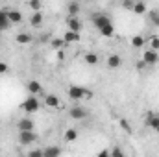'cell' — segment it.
I'll return each instance as SVG.
<instances>
[{
    "label": "cell",
    "mask_w": 159,
    "mask_h": 157,
    "mask_svg": "<svg viewBox=\"0 0 159 157\" xmlns=\"http://www.w3.org/2000/svg\"><path fill=\"white\" fill-rule=\"evenodd\" d=\"M69 98L70 100H81V98H93V92L85 87L80 85H70L69 87Z\"/></svg>",
    "instance_id": "6da1fadb"
},
{
    "label": "cell",
    "mask_w": 159,
    "mask_h": 157,
    "mask_svg": "<svg viewBox=\"0 0 159 157\" xmlns=\"http://www.w3.org/2000/svg\"><path fill=\"white\" fill-rule=\"evenodd\" d=\"M20 107H22V111H26V113H37L39 111V107H41V104H39V98L35 96V94H30L22 104H20Z\"/></svg>",
    "instance_id": "7a4b0ae2"
},
{
    "label": "cell",
    "mask_w": 159,
    "mask_h": 157,
    "mask_svg": "<svg viewBox=\"0 0 159 157\" xmlns=\"http://www.w3.org/2000/svg\"><path fill=\"white\" fill-rule=\"evenodd\" d=\"M37 133L34 131V129H24V131H19V141H20V144H34V142H37Z\"/></svg>",
    "instance_id": "3957f363"
},
{
    "label": "cell",
    "mask_w": 159,
    "mask_h": 157,
    "mask_svg": "<svg viewBox=\"0 0 159 157\" xmlns=\"http://www.w3.org/2000/svg\"><path fill=\"white\" fill-rule=\"evenodd\" d=\"M144 126L159 133V113H156V111H148L146 117H144Z\"/></svg>",
    "instance_id": "277c9868"
},
{
    "label": "cell",
    "mask_w": 159,
    "mask_h": 157,
    "mask_svg": "<svg viewBox=\"0 0 159 157\" xmlns=\"http://www.w3.org/2000/svg\"><path fill=\"white\" fill-rule=\"evenodd\" d=\"M143 59L148 63V67H154L156 63L159 61V54L157 50H154V48H150V50H146V52H143Z\"/></svg>",
    "instance_id": "5b68a950"
},
{
    "label": "cell",
    "mask_w": 159,
    "mask_h": 157,
    "mask_svg": "<svg viewBox=\"0 0 159 157\" xmlns=\"http://www.w3.org/2000/svg\"><path fill=\"white\" fill-rule=\"evenodd\" d=\"M69 115L74 118V120H83V118H87V115H89V113H87V109H85V107L74 105V107L69 111Z\"/></svg>",
    "instance_id": "8992f818"
},
{
    "label": "cell",
    "mask_w": 159,
    "mask_h": 157,
    "mask_svg": "<svg viewBox=\"0 0 159 157\" xmlns=\"http://www.w3.org/2000/svg\"><path fill=\"white\" fill-rule=\"evenodd\" d=\"M93 22H94V26L100 30V28H104V26L111 24V19H109L107 15H102V13H98V15H94V17H93Z\"/></svg>",
    "instance_id": "52a82bcc"
},
{
    "label": "cell",
    "mask_w": 159,
    "mask_h": 157,
    "mask_svg": "<svg viewBox=\"0 0 159 157\" xmlns=\"http://www.w3.org/2000/svg\"><path fill=\"white\" fill-rule=\"evenodd\" d=\"M120 65H122V57L119 54H111L107 57V69L109 70H117V69H120Z\"/></svg>",
    "instance_id": "ba28073f"
},
{
    "label": "cell",
    "mask_w": 159,
    "mask_h": 157,
    "mask_svg": "<svg viewBox=\"0 0 159 157\" xmlns=\"http://www.w3.org/2000/svg\"><path fill=\"white\" fill-rule=\"evenodd\" d=\"M44 105L46 107H52V109H57L61 105V102H59V98L56 94H46L44 96Z\"/></svg>",
    "instance_id": "9c48e42d"
},
{
    "label": "cell",
    "mask_w": 159,
    "mask_h": 157,
    "mask_svg": "<svg viewBox=\"0 0 159 157\" xmlns=\"http://www.w3.org/2000/svg\"><path fill=\"white\" fill-rule=\"evenodd\" d=\"M9 26H11V22H9V17H7V9H0V32L7 30Z\"/></svg>",
    "instance_id": "30bf717a"
},
{
    "label": "cell",
    "mask_w": 159,
    "mask_h": 157,
    "mask_svg": "<svg viewBox=\"0 0 159 157\" xmlns=\"http://www.w3.org/2000/svg\"><path fill=\"white\" fill-rule=\"evenodd\" d=\"M67 26H69V30H72V32H81V22H80L78 15H76V17H69V19H67Z\"/></svg>",
    "instance_id": "8fae6325"
},
{
    "label": "cell",
    "mask_w": 159,
    "mask_h": 157,
    "mask_svg": "<svg viewBox=\"0 0 159 157\" xmlns=\"http://www.w3.org/2000/svg\"><path fill=\"white\" fill-rule=\"evenodd\" d=\"M7 17H9V22H11V24L22 22V13L17 11V9H7Z\"/></svg>",
    "instance_id": "7c38bea8"
},
{
    "label": "cell",
    "mask_w": 159,
    "mask_h": 157,
    "mask_svg": "<svg viewBox=\"0 0 159 157\" xmlns=\"http://www.w3.org/2000/svg\"><path fill=\"white\" fill-rule=\"evenodd\" d=\"M17 128H19V131H24V129H34L35 126H34V120L32 118H20L17 122Z\"/></svg>",
    "instance_id": "4fadbf2b"
},
{
    "label": "cell",
    "mask_w": 159,
    "mask_h": 157,
    "mask_svg": "<svg viewBox=\"0 0 159 157\" xmlns=\"http://www.w3.org/2000/svg\"><path fill=\"white\" fill-rule=\"evenodd\" d=\"M28 91H30V94H35V96H37V94L43 92V87H41L39 81L34 79V81H28Z\"/></svg>",
    "instance_id": "5bb4252c"
},
{
    "label": "cell",
    "mask_w": 159,
    "mask_h": 157,
    "mask_svg": "<svg viewBox=\"0 0 159 157\" xmlns=\"http://www.w3.org/2000/svg\"><path fill=\"white\" fill-rule=\"evenodd\" d=\"M65 43H78L80 41V32H72V30H67L65 35H63Z\"/></svg>",
    "instance_id": "9a60e30c"
},
{
    "label": "cell",
    "mask_w": 159,
    "mask_h": 157,
    "mask_svg": "<svg viewBox=\"0 0 159 157\" xmlns=\"http://www.w3.org/2000/svg\"><path fill=\"white\" fill-rule=\"evenodd\" d=\"M83 59H85V63H87V65H91V67L98 65V56H96L94 52H87V54L83 56Z\"/></svg>",
    "instance_id": "2e32d148"
},
{
    "label": "cell",
    "mask_w": 159,
    "mask_h": 157,
    "mask_svg": "<svg viewBox=\"0 0 159 157\" xmlns=\"http://www.w3.org/2000/svg\"><path fill=\"white\" fill-rule=\"evenodd\" d=\"M78 139V131L74 129V128H69L67 131H65V142H74Z\"/></svg>",
    "instance_id": "e0dca14e"
},
{
    "label": "cell",
    "mask_w": 159,
    "mask_h": 157,
    "mask_svg": "<svg viewBox=\"0 0 159 157\" xmlns=\"http://www.w3.org/2000/svg\"><path fill=\"white\" fill-rule=\"evenodd\" d=\"M30 24H32L34 28H39L41 24H43V15H41V11H35V13L32 15V19H30Z\"/></svg>",
    "instance_id": "ac0fdd59"
},
{
    "label": "cell",
    "mask_w": 159,
    "mask_h": 157,
    "mask_svg": "<svg viewBox=\"0 0 159 157\" xmlns=\"http://www.w3.org/2000/svg\"><path fill=\"white\" fill-rule=\"evenodd\" d=\"M59 155H61V148H57V146H48L44 150V157H59Z\"/></svg>",
    "instance_id": "d6986e66"
},
{
    "label": "cell",
    "mask_w": 159,
    "mask_h": 157,
    "mask_svg": "<svg viewBox=\"0 0 159 157\" xmlns=\"http://www.w3.org/2000/svg\"><path fill=\"white\" fill-rule=\"evenodd\" d=\"M131 11H133L135 15H144V13H146V4H144V2H135Z\"/></svg>",
    "instance_id": "ffe728a7"
},
{
    "label": "cell",
    "mask_w": 159,
    "mask_h": 157,
    "mask_svg": "<svg viewBox=\"0 0 159 157\" xmlns=\"http://www.w3.org/2000/svg\"><path fill=\"white\" fill-rule=\"evenodd\" d=\"M104 37H113V34H115V28H113V22L111 24H107V26H104V28H100L98 30Z\"/></svg>",
    "instance_id": "44dd1931"
},
{
    "label": "cell",
    "mask_w": 159,
    "mask_h": 157,
    "mask_svg": "<svg viewBox=\"0 0 159 157\" xmlns=\"http://www.w3.org/2000/svg\"><path fill=\"white\" fill-rule=\"evenodd\" d=\"M15 41H17L19 44H28V43H32V35H30V34H19V35L15 37Z\"/></svg>",
    "instance_id": "7402d4cb"
},
{
    "label": "cell",
    "mask_w": 159,
    "mask_h": 157,
    "mask_svg": "<svg viewBox=\"0 0 159 157\" xmlns=\"http://www.w3.org/2000/svg\"><path fill=\"white\" fill-rule=\"evenodd\" d=\"M144 43H146V39H144L143 35H135V37H131V46H135V48H141Z\"/></svg>",
    "instance_id": "603a6c76"
},
{
    "label": "cell",
    "mask_w": 159,
    "mask_h": 157,
    "mask_svg": "<svg viewBox=\"0 0 159 157\" xmlns=\"http://www.w3.org/2000/svg\"><path fill=\"white\" fill-rule=\"evenodd\" d=\"M78 13H80L78 2H70V4H69V15H70V17H76Z\"/></svg>",
    "instance_id": "cb8c5ba5"
},
{
    "label": "cell",
    "mask_w": 159,
    "mask_h": 157,
    "mask_svg": "<svg viewBox=\"0 0 159 157\" xmlns=\"http://www.w3.org/2000/svg\"><path fill=\"white\" fill-rule=\"evenodd\" d=\"M150 20L154 26H159V9H152L150 11Z\"/></svg>",
    "instance_id": "d4e9b609"
},
{
    "label": "cell",
    "mask_w": 159,
    "mask_h": 157,
    "mask_svg": "<svg viewBox=\"0 0 159 157\" xmlns=\"http://www.w3.org/2000/svg\"><path fill=\"white\" fill-rule=\"evenodd\" d=\"M120 128H122L126 133H131V126H129V122H128L126 118H120Z\"/></svg>",
    "instance_id": "484cf974"
},
{
    "label": "cell",
    "mask_w": 159,
    "mask_h": 157,
    "mask_svg": "<svg viewBox=\"0 0 159 157\" xmlns=\"http://www.w3.org/2000/svg\"><path fill=\"white\" fill-rule=\"evenodd\" d=\"M150 48H154V50H157L159 52V35L150 37Z\"/></svg>",
    "instance_id": "4316f807"
},
{
    "label": "cell",
    "mask_w": 159,
    "mask_h": 157,
    "mask_svg": "<svg viewBox=\"0 0 159 157\" xmlns=\"http://www.w3.org/2000/svg\"><path fill=\"white\" fill-rule=\"evenodd\" d=\"M65 44H67L65 39H54V41H52V46H54V48H57V50H59V48H63Z\"/></svg>",
    "instance_id": "83f0119b"
},
{
    "label": "cell",
    "mask_w": 159,
    "mask_h": 157,
    "mask_svg": "<svg viewBox=\"0 0 159 157\" xmlns=\"http://www.w3.org/2000/svg\"><path fill=\"white\" fill-rule=\"evenodd\" d=\"M109 157H124V152L120 148H113V150H109Z\"/></svg>",
    "instance_id": "f1b7e54d"
},
{
    "label": "cell",
    "mask_w": 159,
    "mask_h": 157,
    "mask_svg": "<svg viewBox=\"0 0 159 157\" xmlns=\"http://www.w3.org/2000/svg\"><path fill=\"white\" fill-rule=\"evenodd\" d=\"M28 4H30V7H32L34 11H39L41 9V0H30Z\"/></svg>",
    "instance_id": "f546056e"
},
{
    "label": "cell",
    "mask_w": 159,
    "mask_h": 157,
    "mask_svg": "<svg viewBox=\"0 0 159 157\" xmlns=\"http://www.w3.org/2000/svg\"><path fill=\"white\" fill-rule=\"evenodd\" d=\"M146 67H148V63H146L144 59H141V61H137V63H135V69H137V70H144Z\"/></svg>",
    "instance_id": "4dcf8cb0"
},
{
    "label": "cell",
    "mask_w": 159,
    "mask_h": 157,
    "mask_svg": "<svg viewBox=\"0 0 159 157\" xmlns=\"http://www.w3.org/2000/svg\"><path fill=\"white\" fill-rule=\"evenodd\" d=\"M28 155L30 157H44V150H32Z\"/></svg>",
    "instance_id": "1f68e13d"
},
{
    "label": "cell",
    "mask_w": 159,
    "mask_h": 157,
    "mask_svg": "<svg viewBox=\"0 0 159 157\" xmlns=\"http://www.w3.org/2000/svg\"><path fill=\"white\" fill-rule=\"evenodd\" d=\"M133 4H135L133 0H122V6H124L126 9H133Z\"/></svg>",
    "instance_id": "d6a6232c"
},
{
    "label": "cell",
    "mask_w": 159,
    "mask_h": 157,
    "mask_svg": "<svg viewBox=\"0 0 159 157\" xmlns=\"http://www.w3.org/2000/svg\"><path fill=\"white\" fill-rule=\"evenodd\" d=\"M7 70H9V67H7V63H2V61H0V74H6Z\"/></svg>",
    "instance_id": "836d02e7"
},
{
    "label": "cell",
    "mask_w": 159,
    "mask_h": 157,
    "mask_svg": "<svg viewBox=\"0 0 159 157\" xmlns=\"http://www.w3.org/2000/svg\"><path fill=\"white\" fill-rule=\"evenodd\" d=\"M109 155V150H102V152H98V157H107Z\"/></svg>",
    "instance_id": "e575fe53"
}]
</instances>
